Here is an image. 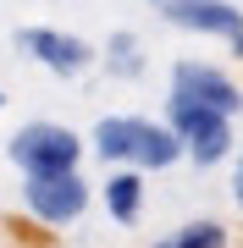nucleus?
<instances>
[{
	"mask_svg": "<svg viewBox=\"0 0 243 248\" xmlns=\"http://www.w3.org/2000/svg\"><path fill=\"white\" fill-rule=\"evenodd\" d=\"M166 127L177 133L182 155L194 166H221L232 155V116L210 110V105H188V99H166Z\"/></svg>",
	"mask_w": 243,
	"mask_h": 248,
	"instance_id": "7ed1b4c3",
	"label": "nucleus"
},
{
	"mask_svg": "<svg viewBox=\"0 0 243 248\" xmlns=\"http://www.w3.org/2000/svg\"><path fill=\"white\" fill-rule=\"evenodd\" d=\"M17 50L33 55L45 72H55V78H78V72L94 66V45L78 39V33H61V28H22Z\"/></svg>",
	"mask_w": 243,
	"mask_h": 248,
	"instance_id": "423d86ee",
	"label": "nucleus"
},
{
	"mask_svg": "<svg viewBox=\"0 0 243 248\" xmlns=\"http://www.w3.org/2000/svg\"><path fill=\"white\" fill-rule=\"evenodd\" d=\"M232 55H238V61H243V33H238V39H232Z\"/></svg>",
	"mask_w": 243,
	"mask_h": 248,
	"instance_id": "f8f14e48",
	"label": "nucleus"
},
{
	"mask_svg": "<svg viewBox=\"0 0 243 248\" xmlns=\"http://www.w3.org/2000/svg\"><path fill=\"white\" fill-rule=\"evenodd\" d=\"M232 199H238V210H243V155H238V166H232Z\"/></svg>",
	"mask_w": 243,
	"mask_h": 248,
	"instance_id": "9b49d317",
	"label": "nucleus"
},
{
	"mask_svg": "<svg viewBox=\"0 0 243 248\" xmlns=\"http://www.w3.org/2000/svg\"><path fill=\"white\" fill-rule=\"evenodd\" d=\"M22 204L39 226H72L89 210V182L83 171H50V177H22Z\"/></svg>",
	"mask_w": 243,
	"mask_h": 248,
	"instance_id": "20e7f679",
	"label": "nucleus"
},
{
	"mask_svg": "<svg viewBox=\"0 0 243 248\" xmlns=\"http://www.w3.org/2000/svg\"><path fill=\"white\" fill-rule=\"evenodd\" d=\"M155 6H161V0H155Z\"/></svg>",
	"mask_w": 243,
	"mask_h": 248,
	"instance_id": "4468645a",
	"label": "nucleus"
},
{
	"mask_svg": "<svg viewBox=\"0 0 243 248\" xmlns=\"http://www.w3.org/2000/svg\"><path fill=\"white\" fill-rule=\"evenodd\" d=\"M105 215L116 226H138V215H144V171L116 166L105 177Z\"/></svg>",
	"mask_w": 243,
	"mask_h": 248,
	"instance_id": "6e6552de",
	"label": "nucleus"
},
{
	"mask_svg": "<svg viewBox=\"0 0 243 248\" xmlns=\"http://www.w3.org/2000/svg\"><path fill=\"white\" fill-rule=\"evenodd\" d=\"M166 99L210 105V110H221V116H238L243 110V89L227 78L221 66H210V61H177V66H171V94Z\"/></svg>",
	"mask_w": 243,
	"mask_h": 248,
	"instance_id": "39448f33",
	"label": "nucleus"
},
{
	"mask_svg": "<svg viewBox=\"0 0 243 248\" xmlns=\"http://www.w3.org/2000/svg\"><path fill=\"white\" fill-rule=\"evenodd\" d=\"M94 155L111 166H133V171H166L182 160V143L166 122L149 116H105L94 122Z\"/></svg>",
	"mask_w": 243,
	"mask_h": 248,
	"instance_id": "f257e3e1",
	"label": "nucleus"
},
{
	"mask_svg": "<svg viewBox=\"0 0 243 248\" xmlns=\"http://www.w3.org/2000/svg\"><path fill=\"white\" fill-rule=\"evenodd\" d=\"M155 248H227V226L221 221H188V226L171 232V237H161Z\"/></svg>",
	"mask_w": 243,
	"mask_h": 248,
	"instance_id": "9d476101",
	"label": "nucleus"
},
{
	"mask_svg": "<svg viewBox=\"0 0 243 248\" xmlns=\"http://www.w3.org/2000/svg\"><path fill=\"white\" fill-rule=\"evenodd\" d=\"M161 17L171 28H188V33H205V39H227V45L243 33L238 0H161Z\"/></svg>",
	"mask_w": 243,
	"mask_h": 248,
	"instance_id": "0eeeda50",
	"label": "nucleus"
},
{
	"mask_svg": "<svg viewBox=\"0 0 243 248\" xmlns=\"http://www.w3.org/2000/svg\"><path fill=\"white\" fill-rule=\"evenodd\" d=\"M0 105H6V94H0Z\"/></svg>",
	"mask_w": 243,
	"mask_h": 248,
	"instance_id": "ddd939ff",
	"label": "nucleus"
},
{
	"mask_svg": "<svg viewBox=\"0 0 243 248\" xmlns=\"http://www.w3.org/2000/svg\"><path fill=\"white\" fill-rule=\"evenodd\" d=\"M105 72L122 83L144 78V45H138V33H111L105 39Z\"/></svg>",
	"mask_w": 243,
	"mask_h": 248,
	"instance_id": "1a4fd4ad",
	"label": "nucleus"
},
{
	"mask_svg": "<svg viewBox=\"0 0 243 248\" xmlns=\"http://www.w3.org/2000/svg\"><path fill=\"white\" fill-rule=\"evenodd\" d=\"M6 155H11V166H17L22 177L78 171V160H83V138L72 133V127H61V122H28V127H17V133H11Z\"/></svg>",
	"mask_w": 243,
	"mask_h": 248,
	"instance_id": "f03ea898",
	"label": "nucleus"
}]
</instances>
